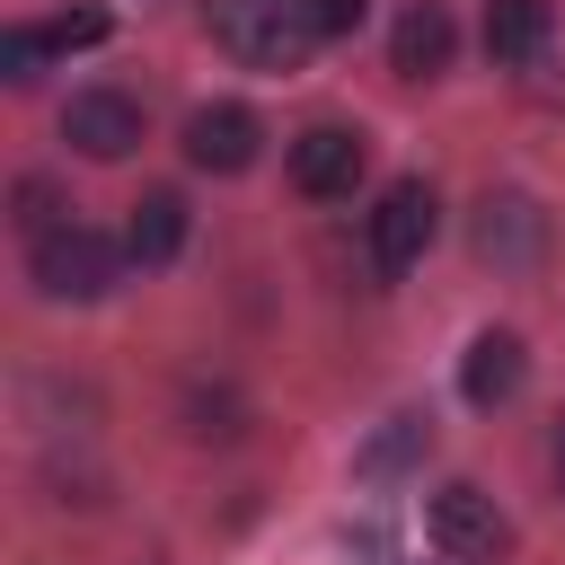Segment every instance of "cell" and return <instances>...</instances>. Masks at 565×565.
<instances>
[{"instance_id": "obj_1", "label": "cell", "mask_w": 565, "mask_h": 565, "mask_svg": "<svg viewBox=\"0 0 565 565\" xmlns=\"http://www.w3.org/2000/svg\"><path fill=\"white\" fill-rule=\"evenodd\" d=\"M203 26L238 71H300L318 44L309 0H203Z\"/></svg>"}, {"instance_id": "obj_2", "label": "cell", "mask_w": 565, "mask_h": 565, "mask_svg": "<svg viewBox=\"0 0 565 565\" xmlns=\"http://www.w3.org/2000/svg\"><path fill=\"white\" fill-rule=\"evenodd\" d=\"M124 256H132V247H115L106 230L71 221V230H53V238H35V247H26V274H35V291H44V300H106V291H115V274H124Z\"/></svg>"}, {"instance_id": "obj_3", "label": "cell", "mask_w": 565, "mask_h": 565, "mask_svg": "<svg viewBox=\"0 0 565 565\" xmlns=\"http://www.w3.org/2000/svg\"><path fill=\"white\" fill-rule=\"evenodd\" d=\"M433 230H441V203H433V185H424V177L380 185V203H371V221H362L371 274H380V282L415 274V265H424V247H433Z\"/></svg>"}, {"instance_id": "obj_4", "label": "cell", "mask_w": 565, "mask_h": 565, "mask_svg": "<svg viewBox=\"0 0 565 565\" xmlns=\"http://www.w3.org/2000/svg\"><path fill=\"white\" fill-rule=\"evenodd\" d=\"M468 247H477V265H494V274H530V265L547 256V212H539V194L486 185L477 212H468Z\"/></svg>"}, {"instance_id": "obj_5", "label": "cell", "mask_w": 565, "mask_h": 565, "mask_svg": "<svg viewBox=\"0 0 565 565\" xmlns=\"http://www.w3.org/2000/svg\"><path fill=\"white\" fill-rule=\"evenodd\" d=\"M424 530H433V547H441V556H459V565H486V556H503V547H512L503 503H494L486 486H468V477H450V486L424 503Z\"/></svg>"}, {"instance_id": "obj_6", "label": "cell", "mask_w": 565, "mask_h": 565, "mask_svg": "<svg viewBox=\"0 0 565 565\" xmlns=\"http://www.w3.org/2000/svg\"><path fill=\"white\" fill-rule=\"evenodd\" d=\"M185 159H194L203 177H247V168L265 159V124H256V106H238V97L194 106V115H185Z\"/></svg>"}, {"instance_id": "obj_7", "label": "cell", "mask_w": 565, "mask_h": 565, "mask_svg": "<svg viewBox=\"0 0 565 565\" xmlns=\"http://www.w3.org/2000/svg\"><path fill=\"white\" fill-rule=\"evenodd\" d=\"M362 168H371V141H362L353 124H309V132H291V185H300L309 203H344V194L362 185Z\"/></svg>"}, {"instance_id": "obj_8", "label": "cell", "mask_w": 565, "mask_h": 565, "mask_svg": "<svg viewBox=\"0 0 565 565\" xmlns=\"http://www.w3.org/2000/svg\"><path fill=\"white\" fill-rule=\"evenodd\" d=\"M62 141L79 150V159H124L132 141H141V97L132 88H71V106H62Z\"/></svg>"}, {"instance_id": "obj_9", "label": "cell", "mask_w": 565, "mask_h": 565, "mask_svg": "<svg viewBox=\"0 0 565 565\" xmlns=\"http://www.w3.org/2000/svg\"><path fill=\"white\" fill-rule=\"evenodd\" d=\"M450 53H459L450 9H441V0H406V9H397V26H388V62H397V79H441V71H450Z\"/></svg>"}, {"instance_id": "obj_10", "label": "cell", "mask_w": 565, "mask_h": 565, "mask_svg": "<svg viewBox=\"0 0 565 565\" xmlns=\"http://www.w3.org/2000/svg\"><path fill=\"white\" fill-rule=\"evenodd\" d=\"M521 371H530L521 335H512V327H486V335L459 353V397H468V406H503V397H521Z\"/></svg>"}, {"instance_id": "obj_11", "label": "cell", "mask_w": 565, "mask_h": 565, "mask_svg": "<svg viewBox=\"0 0 565 565\" xmlns=\"http://www.w3.org/2000/svg\"><path fill=\"white\" fill-rule=\"evenodd\" d=\"M185 194L177 185H150L141 203H132V230H124V247H132V265H177V247H185Z\"/></svg>"}, {"instance_id": "obj_12", "label": "cell", "mask_w": 565, "mask_h": 565, "mask_svg": "<svg viewBox=\"0 0 565 565\" xmlns=\"http://www.w3.org/2000/svg\"><path fill=\"white\" fill-rule=\"evenodd\" d=\"M424 450H433V415H415V406H406V415H388V424L353 450V477H362V486H388V477H406Z\"/></svg>"}, {"instance_id": "obj_13", "label": "cell", "mask_w": 565, "mask_h": 565, "mask_svg": "<svg viewBox=\"0 0 565 565\" xmlns=\"http://www.w3.org/2000/svg\"><path fill=\"white\" fill-rule=\"evenodd\" d=\"M547 26H556V9H547V0H486V53H494L503 71L539 62Z\"/></svg>"}, {"instance_id": "obj_14", "label": "cell", "mask_w": 565, "mask_h": 565, "mask_svg": "<svg viewBox=\"0 0 565 565\" xmlns=\"http://www.w3.org/2000/svg\"><path fill=\"white\" fill-rule=\"evenodd\" d=\"M9 203H18L9 221H18V238H26V247H35V238H53V230H71V203H62V185H53V177H18V194H9Z\"/></svg>"}, {"instance_id": "obj_15", "label": "cell", "mask_w": 565, "mask_h": 565, "mask_svg": "<svg viewBox=\"0 0 565 565\" xmlns=\"http://www.w3.org/2000/svg\"><path fill=\"white\" fill-rule=\"evenodd\" d=\"M44 62H53L44 26H9V35H0V79H9V88H26V79H35Z\"/></svg>"}, {"instance_id": "obj_16", "label": "cell", "mask_w": 565, "mask_h": 565, "mask_svg": "<svg viewBox=\"0 0 565 565\" xmlns=\"http://www.w3.org/2000/svg\"><path fill=\"white\" fill-rule=\"evenodd\" d=\"M44 44H53V53H88V44H106V9H62V18H44Z\"/></svg>"}, {"instance_id": "obj_17", "label": "cell", "mask_w": 565, "mask_h": 565, "mask_svg": "<svg viewBox=\"0 0 565 565\" xmlns=\"http://www.w3.org/2000/svg\"><path fill=\"white\" fill-rule=\"evenodd\" d=\"M309 18H318V44H327V35H353L362 26V0H309Z\"/></svg>"}, {"instance_id": "obj_18", "label": "cell", "mask_w": 565, "mask_h": 565, "mask_svg": "<svg viewBox=\"0 0 565 565\" xmlns=\"http://www.w3.org/2000/svg\"><path fill=\"white\" fill-rule=\"evenodd\" d=\"M547 459H556V494H565V415H556V441H547Z\"/></svg>"}]
</instances>
